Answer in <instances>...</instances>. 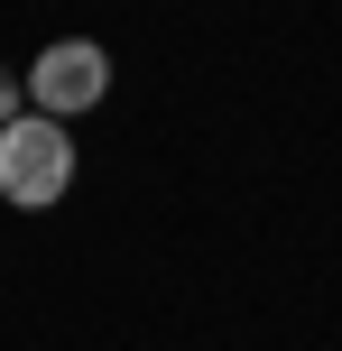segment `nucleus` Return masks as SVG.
Masks as SVG:
<instances>
[{"label":"nucleus","mask_w":342,"mask_h":351,"mask_svg":"<svg viewBox=\"0 0 342 351\" xmlns=\"http://www.w3.org/2000/svg\"><path fill=\"white\" fill-rule=\"evenodd\" d=\"M65 185H74V130L47 121V111H19V121L0 130V204L56 213Z\"/></svg>","instance_id":"obj_1"},{"label":"nucleus","mask_w":342,"mask_h":351,"mask_svg":"<svg viewBox=\"0 0 342 351\" xmlns=\"http://www.w3.org/2000/svg\"><path fill=\"white\" fill-rule=\"evenodd\" d=\"M102 93H111L102 37H56L28 56V111H47V121H84V111H102Z\"/></svg>","instance_id":"obj_2"},{"label":"nucleus","mask_w":342,"mask_h":351,"mask_svg":"<svg viewBox=\"0 0 342 351\" xmlns=\"http://www.w3.org/2000/svg\"><path fill=\"white\" fill-rule=\"evenodd\" d=\"M19 111H28V74H10V65H0V130H10Z\"/></svg>","instance_id":"obj_3"}]
</instances>
